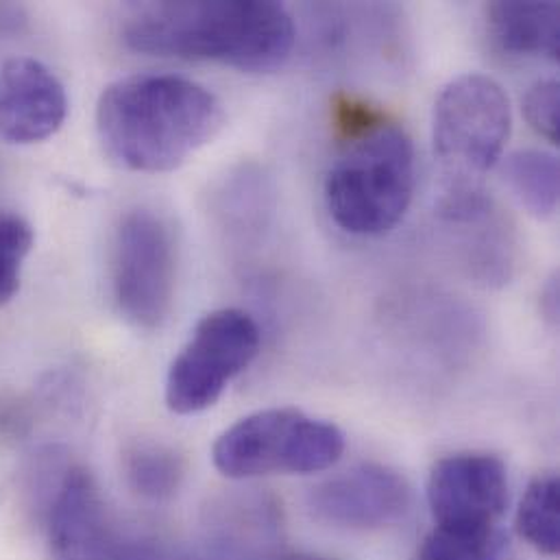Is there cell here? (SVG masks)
<instances>
[{
    "mask_svg": "<svg viewBox=\"0 0 560 560\" xmlns=\"http://www.w3.org/2000/svg\"><path fill=\"white\" fill-rule=\"evenodd\" d=\"M228 114L217 94L179 74H131L109 83L96 103L105 153L133 173H171L210 144Z\"/></svg>",
    "mask_w": 560,
    "mask_h": 560,
    "instance_id": "6da1fadb",
    "label": "cell"
},
{
    "mask_svg": "<svg viewBox=\"0 0 560 560\" xmlns=\"http://www.w3.org/2000/svg\"><path fill=\"white\" fill-rule=\"evenodd\" d=\"M122 39L142 55L269 72L290 57L296 28L285 7L271 0H166L138 7Z\"/></svg>",
    "mask_w": 560,
    "mask_h": 560,
    "instance_id": "7a4b0ae2",
    "label": "cell"
},
{
    "mask_svg": "<svg viewBox=\"0 0 560 560\" xmlns=\"http://www.w3.org/2000/svg\"><path fill=\"white\" fill-rule=\"evenodd\" d=\"M513 129L504 88L478 72L452 79L439 94L432 120L439 162V214L458 225L487 208V173L500 162Z\"/></svg>",
    "mask_w": 560,
    "mask_h": 560,
    "instance_id": "3957f363",
    "label": "cell"
},
{
    "mask_svg": "<svg viewBox=\"0 0 560 560\" xmlns=\"http://www.w3.org/2000/svg\"><path fill=\"white\" fill-rule=\"evenodd\" d=\"M412 192L415 147L406 129L388 116L342 138L323 188L331 221L360 238L393 232L408 212Z\"/></svg>",
    "mask_w": 560,
    "mask_h": 560,
    "instance_id": "277c9868",
    "label": "cell"
},
{
    "mask_svg": "<svg viewBox=\"0 0 560 560\" xmlns=\"http://www.w3.org/2000/svg\"><path fill=\"white\" fill-rule=\"evenodd\" d=\"M345 452L342 432L296 408L254 412L228 428L212 447L214 467L232 480L273 474H316Z\"/></svg>",
    "mask_w": 560,
    "mask_h": 560,
    "instance_id": "5b68a950",
    "label": "cell"
},
{
    "mask_svg": "<svg viewBox=\"0 0 560 560\" xmlns=\"http://www.w3.org/2000/svg\"><path fill=\"white\" fill-rule=\"evenodd\" d=\"M258 351L260 327L249 312L223 307L206 314L168 369V408L175 415L212 408Z\"/></svg>",
    "mask_w": 560,
    "mask_h": 560,
    "instance_id": "8992f818",
    "label": "cell"
},
{
    "mask_svg": "<svg viewBox=\"0 0 560 560\" xmlns=\"http://www.w3.org/2000/svg\"><path fill=\"white\" fill-rule=\"evenodd\" d=\"M177 281V245L171 225L153 210L122 217L112 256V288L120 314L138 329L168 318Z\"/></svg>",
    "mask_w": 560,
    "mask_h": 560,
    "instance_id": "52a82bcc",
    "label": "cell"
},
{
    "mask_svg": "<svg viewBox=\"0 0 560 560\" xmlns=\"http://www.w3.org/2000/svg\"><path fill=\"white\" fill-rule=\"evenodd\" d=\"M428 502L436 528L491 530L509 506L506 465L493 454H454L430 474Z\"/></svg>",
    "mask_w": 560,
    "mask_h": 560,
    "instance_id": "ba28073f",
    "label": "cell"
},
{
    "mask_svg": "<svg viewBox=\"0 0 560 560\" xmlns=\"http://www.w3.org/2000/svg\"><path fill=\"white\" fill-rule=\"evenodd\" d=\"M50 560H120L105 500L94 476L68 463L44 500Z\"/></svg>",
    "mask_w": 560,
    "mask_h": 560,
    "instance_id": "9c48e42d",
    "label": "cell"
},
{
    "mask_svg": "<svg viewBox=\"0 0 560 560\" xmlns=\"http://www.w3.org/2000/svg\"><path fill=\"white\" fill-rule=\"evenodd\" d=\"M307 506L325 524L351 530L401 522L412 506V489L401 474L364 463L314 487Z\"/></svg>",
    "mask_w": 560,
    "mask_h": 560,
    "instance_id": "30bf717a",
    "label": "cell"
},
{
    "mask_svg": "<svg viewBox=\"0 0 560 560\" xmlns=\"http://www.w3.org/2000/svg\"><path fill=\"white\" fill-rule=\"evenodd\" d=\"M68 114V96L50 68L31 57L0 63V138L35 144L55 136Z\"/></svg>",
    "mask_w": 560,
    "mask_h": 560,
    "instance_id": "8fae6325",
    "label": "cell"
},
{
    "mask_svg": "<svg viewBox=\"0 0 560 560\" xmlns=\"http://www.w3.org/2000/svg\"><path fill=\"white\" fill-rule=\"evenodd\" d=\"M487 24L493 44L513 57L560 55V7L539 0H498L487 7Z\"/></svg>",
    "mask_w": 560,
    "mask_h": 560,
    "instance_id": "7c38bea8",
    "label": "cell"
},
{
    "mask_svg": "<svg viewBox=\"0 0 560 560\" xmlns=\"http://www.w3.org/2000/svg\"><path fill=\"white\" fill-rule=\"evenodd\" d=\"M504 179L537 219H550L559 208V160L541 149H522L511 153L502 166Z\"/></svg>",
    "mask_w": 560,
    "mask_h": 560,
    "instance_id": "4fadbf2b",
    "label": "cell"
},
{
    "mask_svg": "<svg viewBox=\"0 0 560 560\" xmlns=\"http://www.w3.org/2000/svg\"><path fill=\"white\" fill-rule=\"evenodd\" d=\"M125 476L138 495L158 502L168 500L184 480V460L168 445L140 441L125 454Z\"/></svg>",
    "mask_w": 560,
    "mask_h": 560,
    "instance_id": "5bb4252c",
    "label": "cell"
},
{
    "mask_svg": "<svg viewBox=\"0 0 560 560\" xmlns=\"http://www.w3.org/2000/svg\"><path fill=\"white\" fill-rule=\"evenodd\" d=\"M560 489L555 476L537 478L524 493L517 511L520 535L541 555L557 557L560 550Z\"/></svg>",
    "mask_w": 560,
    "mask_h": 560,
    "instance_id": "9a60e30c",
    "label": "cell"
},
{
    "mask_svg": "<svg viewBox=\"0 0 560 560\" xmlns=\"http://www.w3.org/2000/svg\"><path fill=\"white\" fill-rule=\"evenodd\" d=\"M504 552V535L491 530H452L434 528L423 541L417 560H500Z\"/></svg>",
    "mask_w": 560,
    "mask_h": 560,
    "instance_id": "2e32d148",
    "label": "cell"
},
{
    "mask_svg": "<svg viewBox=\"0 0 560 560\" xmlns=\"http://www.w3.org/2000/svg\"><path fill=\"white\" fill-rule=\"evenodd\" d=\"M31 225L13 212L0 210V307L20 290L22 265L33 249Z\"/></svg>",
    "mask_w": 560,
    "mask_h": 560,
    "instance_id": "e0dca14e",
    "label": "cell"
},
{
    "mask_svg": "<svg viewBox=\"0 0 560 560\" xmlns=\"http://www.w3.org/2000/svg\"><path fill=\"white\" fill-rule=\"evenodd\" d=\"M528 125L548 142H560V85L557 79L537 81L524 98Z\"/></svg>",
    "mask_w": 560,
    "mask_h": 560,
    "instance_id": "ac0fdd59",
    "label": "cell"
},
{
    "mask_svg": "<svg viewBox=\"0 0 560 560\" xmlns=\"http://www.w3.org/2000/svg\"><path fill=\"white\" fill-rule=\"evenodd\" d=\"M557 278H552L548 288L544 290V299H541V305H544V312L548 314V318L557 320V314H559V283Z\"/></svg>",
    "mask_w": 560,
    "mask_h": 560,
    "instance_id": "d6986e66",
    "label": "cell"
},
{
    "mask_svg": "<svg viewBox=\"0 0 560 560\" xmlns=\"http://www.w3.org/2000/svg\"><path fill=\"white\" fill-rule=\"evenodd\" d=\"M280 560H329L323 559V557H314V555H290V557H283Z\"/></svg>",
    "mask_w": 560,
    "mask_h": 560,
    "instance_id": "ffe728a7",
    "label": "cell"
}]
</instances>
